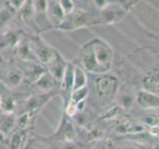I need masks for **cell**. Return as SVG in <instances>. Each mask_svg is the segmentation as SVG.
<instances>
[{"mask_svg": "<svg viewBox=\"0 0 159 149\" xmlns=\"http://www.w3.org/2000/svg\"><path fill=\"white\" fill-rule=\"evenodd\" d=\"M33 84V92L34 93H51L56 89L57 82L54 78L48 73L45 72L41 77L38 78Z\"/></svg>", "mask_w": 159, "mask_h": 149, "instance_id": "30bf717a", "label": "cell"}, {"mask_svg": "<svg viewBox=\"0 0 159 149\" xmlns=\"http://www.w3.org/2000/svg\"><path fill=\"white\" fill-rule=\"evenodd\" d=\"M142 122L143 124H145L146 126H149V127L157 126L159 123V118L155 114H148V115H146L143 118Z\"/></svg>", "mask_w": 159, "mask_h": 149, "instance_id": "d4e9b609", "label": "cell"}, {"mask_svg": "<svg viewBox=\"0 0 159 149\" xmlns=\"http://www.w3.org/2000/svg\"><path fill=\"white\" fill-rule=\"evenodd\" d=\"M57 131L62 132V137L65 142H73L77 137V130L76 127H75V124L72 121L67 120V119L62 118Z\"/></svg>", "mask_w": 159, "mask_h": 149, "instance_id": "9a60e30c", "label": "cell"}, {"mask_svg": "<svg viewBox=\"0 0 159 149\" xmlns=\"http://www.w3.org/2000/svg\"><path fill=\"white\" fill-rule=\"evenodd\" d=\"M143 84L146 92L159 94V77L156 74L145 77L143 79Z\"/></svg>", "mask_w": 159, "mask_h": 149, "instance_id": "44dd1931", "label": "cell"}, {"mask_svg": "<svg viewBox=\"0 0 159 149\" xmlns=\"http://www.w3.org/2000/svg\"><path fill=\"white\" fill-rule=\"evenodd\" d=\"M101 135H102V132L99 131L98 129H93V130L89 131V133L88 134V138L89 140H98Z\"/></svg>", "mask_w": 159, "mask_h": 149, "instance_id": "f1b7e54d", "label": "cell"}, {"mask_svg": "<svg viewBox=\"0 0 159 149\" xmlns=\"http://www.w3.org/2000/svg\"><path fill=\"white\" fill-rule=\"evenodd\" d=\"M17 55L23 62H38L29 45V39H21L17 44Z\"/></svg>", "mask_w": 159, "mask_h": 149, "instance_id": "2e32d148", "label": "cell"}, {"mask_svg": "<svg viewBox=\"0 0 159 149\" xmlns=\"http://www.w3.org/2000/svg\"><path fill=\"white\" fill-rule=\"evenodd\" d=\"M137 104L145 109L159 108V94L149 93L146 91H140L135 97Z\"/></svg>", "mask_w": 159, "mask_h": 149, "instance_id": "4fadbf2b", "label": "cell"}, {"mask_svg": "<svg viewBox=\"0 0 159 149\" xmlns=\"http://www.w3.org/2000/svg\"><path fill=\"white\" fill-rule=\"evenodd\" d=\"M87 83H88V79H87V74H86V72H84V70L82 67L75 66L74 84H73L72 92L86 87Z\"/></svg>", "mask_w": 159, "mask_h": 149, "instance_id": "d6986e66", "label": "cell"}, {"mask_svg": "<svg viewBox=\"0 0 159 149\" xmlns=\"http://www.w3.org/2000/svg\"><path fill=\"white\" fill-rule=\"evenodd\" d=\"M3 1H7V0H3Z\"/></svg>", "mask_w": 159, "mask_h": 149, "instance_id": "74e56055", "label": "cell"}, {"mask_svg": "<svg viewBox=\"0 0 159 149\" xmlns=\"http://www.w3.org/2000/svg\"><path fill=\"white\" fill-rule=\"evenodd\" d=\"M123 149H137L136 147H134V146H132V145H127V146H125Z\"/></svg>", "mask_w": 159, "mask_h": 149, "instance_id": "e575fe53", "label": "cell"}, {"mask_svg": "<svg viewBox=\"0 0 159 149\" xmlns=\"http://www.w3.org/2000/svg\"><path fill=\"white\" fill-rule=\"evenodd\" d=\"M67 64L68 62L64 59L62 55L58 52L56 54V56L53 58L52 61L49 62L46 65V69L48 73L54 78V79L57 82L58 84H60L62 82L65 71H66V68H67Z\"/></svg>", "mask_w": 159, "mask_h": 149, "instance_id": "ba28073f", "label": "cell"}, {"mask_svg": "<svg viewBox=\"0 0 159 149\" xmlns=\"http://www.w3.org/2000/svg\"><path fill=\"white\" fill-rule=\"evenodd\" d=\"M153 149H159V144H156V145L153 146Z\"/></svg>", "mask_w": 159, "mask_h": 149, "instance_id": "d590c367", "label": "cell"}, {"mask_svg": "<svg viewBox=\"0 0 159 149\" xmlns=\"http://www.w3.org/2000/svg\"><path fill=\"white\" fill-rule=\"evenodd\" d=\"M89 149H107V144L104 143L103 141L97 140V142L94 143Z\"/></svg>", "mask_w": 159, "mask_h": 149, "instance_id": "1f68e13d", "label": "cell"}, {"mask_svg": "<svg viewBox=\"0 0 159 149\" xmlns=\"http://www.w3.org/2000/svg\"><path fill=\"white\" fill-rule=\"evenodd\" d=\"M29 45L37 61L45 66L51 62L58 53L57 50L45 41L40 35H35L29 38Z\"/></svg>", "mask_w": 159, "mask_h": 149, "instance_id": "6da1fadb", "label": "cell"}, {"mask_svg": "<svg viewBox=\"0 0 159 149\" xmlns=\"http://www.w3.org/2000/svg\"><path fill=\"white\" fill-rule=\"evenodd\" d=\"M92 46L93 50V54L96 60L101 67L102 73L107 72L111 67L112 61V50L109 45L106 43L103 40L99 38H93L91 40Z\"/></svg>", "mask_w": 159, "mask_h": 149, "instance_id": "7a4b0ae2", "label": "cell"}, {"mask_svg": "<svg viewBox=\"0 0 159 149\" xmlns=\"http://www.w3.org/2000/svg\"><path fill=\"white\" fill-rule=\"evenodd\" d=\"M79 59L81 62L82 68L89 73L94 74H102V71L101 67L98 66V64L93 54V50L92 46V42L89 41L87 44H84L80 49L79 52Z\"/></svg>", "mask_w": 159, "mask_h": 149, "instance_id": "5b68a950", "label": "cell"}, {"mask_svg": "<svg viewBox=\"0 0 159 149\" xmlns=\"http://www.w3.org/2000/svg\"><path fill=\"white\" fill-rule=\"evenodd\" d=\"M16 126V115L15 113L3 112L0 115V131L8 136Z\"/></svg>", "mask_w": 159, "mask_h": 149, "instance_id": "e0dca14e", "label": "cell"}, {"mask_svg": "<svg viewBox=\"0 0 159 149\" xmlns=\"http://www.w3.org/2000/svg\"><path fill=\"white\" fill-rule=\"evenodd\" d=\"M9 5L15 10H20L27 0H7Z\"/></svg>", "mask_w": 159, "mask_h": 149, "instance_id": "4316f807", "label": "cell"}, {"mask_svg": "<svg viewBox=\"0 0 159 149\" xmlns=\"http://www.w3.org/2000/svg\"><path fill=\"white\" fill-rule=\"evenodd\" d=\"M61 149H78V146L73 142H65Z\"/></svg>", "mask_w": 159, "mask_h": 149, "instance_id": "d6a6232c", "label": "cell"}, {"mask_svg": "<svg viewBox=\"0 0 159 149\" xmlns=\"http://www.w3.org/2000/svg\"><path fill=\"white\" fill-rule=\"evenodd\" d=\"M30 131L31 130H21L15 128L7 137L5 144L7 149H24L28 141V134Z\"/></svg>", "mask_w": 159, "mask_h": 149, "instance_id": "7c38bea8", "label": "cell"}, {"mask_svg": "<svg viewBox=\"0 0 159 149\" xmlns=\"http://www.w3.org/2000/svg\"><path fill=\"white\" fill-rule=\"evenodd\" d=\"M92 23L91 16L87 11H84L82 9H75L71 14L66 15L63 24L58 29L62 31H73L89 26Z\"/></svg>", "mask_w": 159, "mask_h": 149, "instance_id": "3957f363", "label": "cell"}, {"mask_svg": "<svg viewBox=\"0 0 159 149\" xmlns=\"http://www.w3.org/2000/svg\"><path fill=\"white\" fill-rule=\"evenodd\" d=\"M34 9V21L40 32L52 29L47 19V0H32Z\"/></svg>", "mask_w": 159, "mask_h": 149, "instance_id": "8992f818", "label": "cell"}, {"mask_svg": "<svg viewBox=\"0 0 159 149\" xmlns=\"http://www.w3.org/2000/svg\"><path fill=\"white\" fill-rule=\"evenodd\" d=\"M75 66L71 62H68L67 64V68L66 71H65L64 77L60 86H61V88L64 89V91H70L72 93L73 89V84H74V76H75Z\"/></svg>", "mask_w": 159, "mask_h": 149, "instance_id": "ac0fdd59", "label": "cell"}, {"mask_svg": "<svg viewBox=\"0 0 159 149\" xmlns=\"http://www.w3.org/2000/svg\"><path fill=\"white\" fill-rule=\"evenodd\" d=\"M89 96V88L88 87H84L82 88L76 89V91H73L71 93H70V101L74 102L75 103H77L78 106L81 102L86 101V98Z\"/></svg>", "mask_w": 159, "mask_h": 149, "instance_id": "7402d4cb", "label": "cell"}, {"mask_svg": "<svg viewBox=\"0 0 159 149\" xmlns=\"http://www.w3.org/2000/svg\"><path fill=\"white\" fill-rule=\"evenodd\" d=\"M121 102H122V104H123L124 107H129L133 102V98H131L130 97L124 96L121 97Z\"/></svg>", "mask_w": 159, "mask_h": 149, "instance_id": "4dcf8cb0", "label": "cell"}, {"mask_svg": "<svg viewBox=\"0 0 159 149\" xmlns=\"http://www.w3.org/2000/svg\"><path fill=\"white\" fill-rule=\"evenodd\" d=\"M149 133L152 134V135H158L159 134V129L157 126H153V127H150L149 129Z\"/></svg>", "mask_w": 159, "mask_h": 149, "instance_id": "836d02e7", "label": "cell"}, {"mask_svg": "<svg viewBox=\"0 0 159 149\" xmlns=\"http://www.w3.org/2000/svg\"><path fill=\"white\" fill-rule=\"evenodd\" d=\"M57 93V89L47 93H32L25 99H23V111H32L39 113L41 109L51 101ZM22 111V112H23Z\"/></svg>", "mask_w": 159, "mask_h": 149, "instance_id": "277c9868", "label": "cell"}, {"mask_svg": "<svg viewBox=\"0 0 159 149\" xmlns=\"http://www.w3.org/2000/svg\"><path fill=\"white\" fill-rule=\"evenodd\" d=\"M24 149H44V148L39 147V141L38 140H30L29 142L26 143Z\"/></svg>", "mask_w": 159, "mask_h": 149, "instance_id": "f546056e", "label": "cell"}, {"mask_svg": "<svg viewBox=\"0 0 159 149\" xmlns=\"http://www.w3.org/2000/svg\"><path fill=\"white\" fill-rule=\"evenodd\" d=\"M66 14L59 0H47V19L52 29H58L63 24Z\"/></svg>", "mask_w": 159, "mask_h": 149, "instance_id": "52a82bcc", "label": "cell"}, {"mask_svg": "<svg viewBox=\"0 0 159 149\" xmlns=\"http://www.w3.org/2000/svg\"><path fill=\"white\" fill-rule=\"evenodd\" d=\"M26 67L24 69L25 78L29 79L31 83H34L38 78H40L42 74L47 71L46 68L42 67L39 64V62H25Z\"/></svg>", "mask_w": 159, "mask_h": 149, "instance_id": "5bb4252c", "label": "cell"}, {"mask_svg": "<svg viewBox=\"0 0 159 149\" xmlns=\"http://www.w3.org/2000/svg\"><path fill=\"white\" fill-rule=\"evenodd\" d=\"M0 107H1V96H0Z\"/></svg>", "mask_w": 159, "mask_h": 149, "instance_id": "8d00e7d4", "label": "cell"}, {"mask_svg": "<svg viewBox=\"0 0 159 149\" xmlns=\"http://www.w3.org/2000/svg\"><path fill=\"white\" fill-rule=\"evenodd\" d=\"M121 109L122 107L121 106H113L111 108H109L108 111H107V113L103 115V119H111V118H114L118 116L119 114L121 112Z\"/></svg>", "mask_w": 159, "mask_h": 149, "instance_id": "484cf974", "label": "cell"}, {"mask_svg": "<svg viewBox=\"0 0 159 149\" xmlns=\"http://www.w3.org/2000/svg\"><path fill=\"white\" fill-rule=\"evenodd\" d=\"M93 3L96 5V7L102 11V10H103L111 4V1L109 0H93Z\"/></svg>", "mask_w": 159, "mask_h": 149, "instance_id": "83f0119b", "label": "cell"}, {"mask_svg": "<svg viewBox=\"0 0 159 149\" xmlns=\"http://www.w3.org/2000/svg\"><path fill=\"white\" fill-rule=\"evenodd\" d=\"M65 112H66V115L68 117H74L79 112L78 104L69 99L66 104V107H65Z\"/></svg>", "mask_w": 159, "mask_h": 149, "instance_id": "603a6c76", "label": "cell"}, {"mask_svg": "<svg viewBox=\"0 0 159 149\" xmlns=\"http://www.w3.org/2000/svg\"><path fill=\"white\" fill-rule=\"evenodd\" d=\"M59 3L61 5L64 13L66 15L71 14L75 9V3L74 0H59Z\"/></svg>", "mask_w": 159, "mask_h": 149, "instance_id": "cb8c5ba5", "label": "cell"}, {"mask_svg": "<svg viewBox=\"0 0 159 149\" xmlns=\"http://www.w3.org/2000/svg\"><path fill=\"white\" fill-rule=\"evenodd\" d=\"M117 81L114 77L103 76L96 79V88L99 97H111L116 92Z\"/></svg>", "mask_w": 159, "mask_h": 149, "instance_id": "8fae6325", "label": "cell"}, {"mask_svg": "<svg viewBox=\"0 0 159 149\" xmlns=\"http://www.w3.org/2000/svg\"><path fill=\"white\" fill-rule=\"evenodd\" d=\"M25 74L23 70L16 66H10L6 70L3 84L9 89H16L20 88L25 82Z\"/></svg>", "mask_w": 159, "mask_h": 149, "instance_id": "9c48e42d", "label": "cell"}, {"mask_svg": "<svg viewBox=\"0 0 159 149\" xmlns=\"http://www.w3.org/2000/svg\"><path fill=\"white\" fill-rule=\"evenodd\" d=\"M20 11V16H21V19L23 23L25 24H31V22L34 21V9H33V4H32V0H27L26 3H25L22 8L19 10Z\"/></svg>", "mask_w": 159, "mask_h": 149, "instance_id": "ffe728a7", "label": "cell"}]
</instances>
